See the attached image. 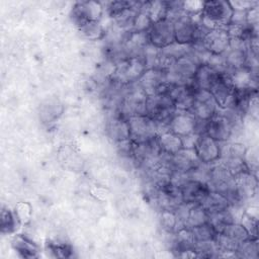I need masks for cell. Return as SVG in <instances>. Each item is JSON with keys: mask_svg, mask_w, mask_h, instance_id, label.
<instances>
[{"mask_svg": "<svg viewBox=\"0 0 259 259\" xmlns=\"http://www.w3.org/2000/svg\"><path fill=\"white\" fill-rule=\"evenodd\" d=\"M158 144L161 153L166 155H174L183 149L182 140L179 136L171 133L170 131L165 132L157 137Z\"/></svg>", "mask_w": 259, "mask_h": 259, "instance_id": "cell-27", "label": "cell"}, {"mask_svg": "<svg viewBox=\"0 0 259 259\" xmlns=\"http://www.w3.org/2000/svg\"><path fill=\"white\" fill-rule=\"evenodd\" d=\"M160 225L169 235L174 234L178 229L184 227L180 224L173 210H160Z\"/></svg>", "mask_w": 259, "mask_h": 259, "instance_id": "cell-37", "label": "cell"}, {"mask_svg": "<svg viewBox=\"0 0 259 259\" xmlns=\"http://www.w3.org/2000/svg\"><path fill=\"white\" fill-rule=\"evenodd\" d=\"M198 64L187 54L186 56L175 61L167 70V81L174 85H187L192 82Z\"/></svg>", "mask_w": 259, "mask_h": 259, "instance_id": "cell-6", "label": "cell"}, {"mask_svg": "<svg viewBox=\"0 0 259 259\" xmlns=\"http://www.w3.org/2000/svg\"><path fill=\"white\" fill-rule=\"evenodd\" d=\"M189 111L196 119L209 120L220 111V108L208 90L196 88L193 94V104Z\"/></svg>", "mask_w": 259, "mask_h": 259, "instance_id": "cell-10", "label": "cell"}, {"mask_svg": "<svg viewBox=\"0 0 259 259\" xmlns=\"http://www.w3.org/2000/svg\"><path fill=\"white\" fill-rule=\"evenodd\" d=\"M193 150L199 162L204 164H214L220 160L222 143H219L207 135L202 134L198 137Z\"/></svg>", "mask_w": 259, "mask_h": 259, "instance_id": "cell-13", "label": "cell"}, {"mask_svg": "<svg viewBox=\"0 0 259 259\" xmlns=\"http://www.w3.org/2000/svg\"><path fill=\"white\" fill-rule=\"evenodd\" d=\"M153 22L148 15L147 11L144 9H140V11L137 13L135 19H134V24H133V30L136 32H148L149 29L151 28Z\"/></svg>", "mask_w": 259, "mask_h": 259, "instance_id": "cell-39", "label": "cell"}, {"mask_svg": "<svg viewBox=\"0 0 259 259\" xmlns=\"http://www.w3.org/2000/svg\"><path fill=\"white\" fill-rule=\"evenodd\" d=\"M238 258L254 259L259 256L258 238H249L241 242L236 251Z\"/></svg>", "mask_w": 259, "mask_h": 259, "instance_id": "cell-36", "label": "cell"}, {"mask_svg": "<svg viewBox=\"0 0 259 259\" xmlns=\"http://www.w3.org/2000/svg\"><path fill=\"white\" fill-rule=\"evenodd\" d=\"M196 87L191 83L187 85H172L168 95L172 99L176 110L189 111L193 104V94Z\"/></svg>", "mask_w": 259, "mask_h": 259, "instance_id": "cell-15", "label": "cell"}, {"mask_svg": "<svg viewBox=\"0 0 259 259\" xmlns=\"http://www.w3.org/2000/svg\"><path fill=\"white\" fill-rule=\"evenodd\" d=\"M137 1H111L107 4L106 10H107V14L110 18H114L116 17L118 14H120L121 12H123L124 10L132 8L136 5Z\"/></svg>", "mask_w": 259, "mask_h": 259, "instance_id": "cell-40", "label": "cell"}, {"mask_svg": "<svg viewBox=\"0 0 259 259\" xmlns=\"http://www.w3.org/2000/svg\"><path fill=\"white\" fill-rule=\"evenodd\" d=\"M81 36L87 40H99L102 39L106 31L100 21H92L78 29Z\"/></svg>", "mask_w": 259, "mask_h": 259, "instance_id": "cell-34", "label": "cell"}, {"mask_svg": "<svg viewBox=\"0 0 259 259\" xmlns=\"http://www.w3.org/2000/svg\"><path fill=\"white\" fill-rule=\"evenodd\" d=\"M199 136H200V135L193 133V134H190V135L185 136V137H182V138L180 137L181 140H182L183 149H193Z\"/></svg>", "mask_w": 259, "mask_h": 259, "instance_id": "cell-46", "label": "cell"}, {"mask_svg": "<svg viewBox=\"0 0 259 259\" xmlns=\"http://www.w3.org/2000/svg\"><path fill=\"white\" fill-rule=\"evenodd\" d=\"M230 42V36L226 28H215L209 30L202 39V45L210 54H224Z\"/></svg>", "mask_w": 259, "mask_h": 259, "instance_id": "cell-20", "label": "cell"}, {"mask_svg": "<svg viewBox=\"0 0 259 259\" xmlns=\"http://www.w3.org/2000/svg\"><path fill=\"white\" fill-rule=\"evenodd\" d=\"M140 9L147 11L153 23L167 18L168 15V1H144Z\"/></svg>", "mask_w": 259, "mask_h": 259, "instance_id": "cell-29", "label": "cell"}, {"mask_svg": "<svg viewBox=\"0 0 259 259\" xmlns=\"http://www.w3.org/2000/svg\"><path fill=\"white\" fill-rule=\"evenodd\" d=\"M234 131L235 127L232 121L220 109V111L213 117L207 120L205 135L219 143H227L231 139Z\"/></svg>", "mask_w": 259, "mask_h": 259, "instance_id": "cell-11", "label": "cell"}, {"mask_svg": "<svg viewBox=\"0 0 259 259\" xmlns=\"http://www.w3.org/2000/svg\"><path fill=\"white\" fill-rule=\"evenodd\" d=\"M240 224L247 230L251 238H258V219H255L244 211L240 219Z\"/></svg>", "mask_w": 259, "mask_h": 259, "instance_id": "cell-42", "label": "cell"}, {"mask_svg": "<svg viewBox=\"0 0 259 259\" xmlns=\"http://www.w3.org/2000/svg\"><path fill=\"white\" fill-rule=\"evenodd\" d=\"M207 183L199 180L189 179L181 187L182 201L189 204L200 203L204 196L209 192Z\"/></svg>", "mask_w": 259, "mask_h": 259, "instance_id": "cell-21", "label": "cell"}, {"mask_svg": "<svg viewBox=\"0 0 259 259\" xmlns=\"http://www.w3.org/2000/svg\"><path fill=\"white\" fill-rule=\"evenodd\" d=\"M234 90L235 88L233 87L229 74H221L209 92L213 96L219 108L226 109L230 104Z\"/></svg>", "mask_w": 259, "mask_h": 259, "instance_id": "cell-19", "label": "cell"}, {"mask_svg": "<svg viewBox=\"0 0 259 259\" xmlns=\"http://www.w3.org/2000/svg\"><path fill=\"white\" fill-rule=\"evenodd\" d=\"M199 204L202 205V207L208 212V214L225 210L231 205L228 199L223 194L211 190L204 196Z\"/></svg>", "mask_w": 259, "mask_h": 259, "instance_id": "cell-28", "label": "cell"}, {"mask_svg": "<svg viewBox=\"0 0 259 259\" xmlns=\"http://www.w3.org/2000/svg\"><path fill=\"white\" fill-rule=\"evenodd\" d=\"M246 148L240 143H228L223 145L222 143V153L219 162L222 163L233 176L243 172L249 171L245 162Z\"/></svg>", "mask_w": 259, "mask_h": 259, "instance_id": "cell-7", "label": "cell"}, {"mask_svg": "<svg viewBox=\"0 0 259 259\" xmlns=\"http://www.w3.org/2000/svg\"><path fill=\"white\" fill-rule=\"evenodd\" d=\"M102 12L103 7L100 2L80 1L73 5L70 11V19L77 29H79L89 22L100 21Z\"/></svg>", "mask_w": 259, "mask_h": 259, "instance_id": "cell-8", "label": "cell"}, {"mask_svg": "<svg viewBox=\"0 0 259 259\" xmlns=\"http://www.w3.org/2000/svg\"><path fill=\"white\" fill-rule=\"evenodd\" d=\"M176 112V108L169 95L156 94L148 96L146 101V115L157 123L168 124Z\"/></svg>", "mask_w": 259, "mask_h": 259, "instance_id": "cell-4", "label": "cell"}, {"mask_svg": "<svg viewBox=\"0 0 259 259\" xmlns=\"http://www.w3.org/2000/svg\"><path fill=\"white\" fill-rule=\"evenodd\" d=\"M173 23L175 41L182 45L202 41L204 35L209 31L200 24V15L189 16L185 13Z\"/></svg>", "mask_w": 259, "mask_h": 259, "instance_id": "cell-2", "label": "cell"}, {"mask_svg": "<svg viewBox=\"0 0 259 259\" xmlns=\"http://www.w3.org/2000/svg\"><path fill=\"white\" fill-rule=\"evenodd\" d=\"M220 75L221 74L215 72L208 65L201 64L198 66L194 74V77L192 79V84L198 89H204L209 91L210 88L213 86V84L220 78Z\"/></svg>", "mask_w": 259, "mask_h": 259, "instance_id": "cell-25", "label": "cell"}, {"mask_svg": "<svg viewBox=\"0 0 259 259\" xmlns=\"http://www.w3.org/2000/svg\"><path fill=\"white\" fill-rule=\"evenodd\" d=\"M11 246L13 250L22 258L38 257V246L23 234H17L13 236L11 240Z\"/></svg>", "mask_w": 259, "mask_h": 259, "instance_id": "cell-24", "label": "cell"}, {"mask_svg": "<svg viewBox=\"0 0 259 259\" xmlns=\"http://www.w3.org/2000/svg\"><path fill=\"white\" fill-rule=\"evenodd\" d=\"M126 87L127 90L123 94L119 114L126 118L134 115H146V101L148 95L139 86L138 82L126 85Z\"/></svg>", "mask_w": 259, "mask_h": 259, "instance_id": "cell-5", "label": "cell"}, {"mask_svg": "<svg viewBox=\"0 0 259 259\" xmlns=\"http://www.w3.org/2000/svg\"><path fill=\"white\" fill-rule=\"evenodd\" d=\"M130 140L134 144H140L158 137L157 122L148 115H134L127 118Z\"/></svg>", "mask_w": 259, "mask_h": 259, "instance_id": "cell-9", "label": "cell"}, {"mask_svg": "<svg viewBox=\"0 0 259 259\" xmlns=\"http://www.w3.org/2000/svg\"><path fill=\"white\" fill-rule=\"evenodd\" d=\"M191 231H192V235L195 240V243L213 241L218 234V232L209 222L203 225L191 228Z\"/></svg>", "mask_w": 259, "mask_h": 259, "instance_id": "cell-38", "label": "cell"}, {"mask_svg": "<svg viewBox=\"0 0 259 259\" xmlns=\"http://www.w3.org/2000/svg\"><path fill=\"white\" fill-rule=\"evenodd\" d=\"M169 166L172 172L186 173L199 164V160L193 149H182L174 155H170Z\"/></svg>", "mask_w": 259, "mask_h": 259, "instance_id": "cell-18", "label": "cell"}, {"mask_svg": "<svg viewBox=\"0 0 259 259\" xmlns=\"http://www.w3.org/2000/svg\"><path fill=\"white\" fill-rule=\"evenodd\" d=\"M205 223H208V212L199 203L191 204L185 226L191 229Z\"/></svg>", "mask_w": 259, "mask_h": 259, "instance_id": "cell-35", "label": "cell"}, {"mask_svg": "<svg viewBox=\"0 0 259 259\" xmlns=\"http://www.w3.org/2000/svg\"><path fill=\"white\" fill-rule=\"evenodd\" d=\"M246 22L249 25L258 27L259 22V5L251 8L246 13Z\"/></svg>", "mask_w": 259, "mask_h": 259, "instance_id": "cell-45", "label": "cell"}, {"mask_svg": "<svg viewBox=\"0 0 259 259\" xmlns=\"http://www.w3.org/2000/svg\"><path fill=\"white\" fill-rule=\"evenodd\" d=\"M205 64L208 65L211 69H213L219 74H229V70H228V66H227L224 54H220V55L210 54Z\"/></svg>", "mask_w": 259, "mask_h": 259, "instance_id": "cell-41", "label": "cell"}, {"mask_svg": "<svg viewBox=\"0 0 259 259\" xmlns=\"http://www.w3.org/2000/svg\"><path fill=\"white\" fill-rule=\"evenodd\" d=\"M234 178L238 189L241 191L247 201L256 195L258 187V180L256 175L250 171H243L234 176Z\"/></svg>", "mask_w": 259, "mask_h": 259, "instance_id": "cell-26", "label": "cell"}, {"mask_svg": "<svg viewBox=\"0 0 259 259\" xmlns=\"http://www.w3.org/2000/svg\"><path fill=\"white\" fill-rule=\"evenodd\" d=\"M146 70V64L142 56L131 57L115 65L112 80L120 86L137 83Z\"/></svg>", "mask_w": 259, "mask_h": 259, "instance_id": "cell-3", "label": "cell"}, {"mask_svg": "<svg viewBox=\"0 0 259 259\" xmlns=\"http://www.w3.org/2000/svg\"><path fill=\"white\" fill-rule=\"evenodd\" d=\"M247 55H248V51L228 48V50L224 53V56L226 59L229 73L236 69L244 67L246 65Z\"/></svg>", "mask_w": 259, "mask_h": 259, "instance_id": "cell-31", "label": "cell"}, {"mask_svg": "<svg viewBox=\"0 0 259 259\" xmlns=\"http://www.w3.org/2000/svg\"><path fill=\"white\" fill-rule=\"evenodd\" d=\"M204 1L187 0L182 1V9L189 16H199L203 10Z\"/></svg>", "mask_w": 259, "mask_h": 259, "instance_id": "cell-43", "label": "cell"}, {"mask_svg": "<svg viewBox=\"0 0 259 259\" xmlns=\"http://www.w3.org/2000/svg\"><path fill=\"white\" fill-rule=\"evenodd\" d=\"M197 119L190 111H178L169 121V131L179 137H185L195 133Z\"/></svg>", "mask_w": 259, "mask_h": 259, "instance_id": "cell-16", "label": "cell"}, {"mask_svg": "<svg viewBox=\"0 0 259 259\" xmlns=\"http://www.w3.org/2000/svg\"><path fill=\"white\" fill-rule=\"evenodd\" d=\"M148 38L150 45L157 49L171 45L175 41L174 23L167 18L153 23L148 31Z\"/></svg>", "mask_w": 259, "mask_h": 259, "instance_id": "cell-12", "label": "cell"}, {"mask_svg": "<svg viewBox=\"0 0 259 259\" xmlns=\"http://www.w3.org/2000/svg\"><path fill=\"white\" fill-rule=\"evenodd\" d=\"M0 227L2 234H13L19 225V218L16 211H13L9 207L2 206L0 213Z\"/></svg>", "mask_w": 259, "mask_h": 259, "instance_id": "cell-30", "label": "cell"}, {"mask_svg": "<svg viewBox=\"0 0 259 259\" xmlns=\"http://www.w3.org/2000/svg\"><path fill=\"white\" fill-rule=\"evenodd\" d=\"M206 183L209 187V190L225 194L235 185V178L231 172L218 161L211 165Z\"/></svg>", "mask_w": 259, "mask_h": 259, "instance_id": "cell-14", "label": "cell"}, {"mask_svg": "<svg viewBox=\"0 0 259 259\" xmlns=\"http://www.w3.org/2000/svg\"><path fill=\"white\" fill-rule=\"evenodd\" d=\"M166 82H168L166 78V72L162 69L155 68L147 69L139 79L138 84L148 96H151L158 94L160 88Z\"/></svg>", "mask_w": 259, "mask_h": 259, "instance_id": "cell-17", "label": "cell"}, {"mask_svg": "<svg viewBox=\"0 0 259 259\" xmlns=\"http://www.w3.org/2000/svg\"><path fill=\"white\" fill-rule=\"evenodd\" d=\"M106 134L114 143H118L130 139V128L127 118L121 114H117L110 118L106 124Z\"/></svg>", "mask_w": 259, "mask_h": 259, "instance_id": "cell-23", "label": "cell"}, {"mask_svg": "<svg viewBox=\"0 0 259 259\" xmlns=\"http://www.w3.org/2000/svg\"><path fill=\"white\" fill-rule=\"evenodd\" d=\"M229 4L233 11H248L251 8L259 5V2L256 0H235L229 1Z\"/></svg>", "mask_w": 259, "mask_h": 259, "instance_id": "cell-44", "label": "cell"}, {"mask_svg": "<svg viewBox=\"0 0 259 259\" xmlns=\"http://www.w3.org/2000/svg\"><path fill=\"white\" fill-rule=\"evenodd\" d=\"M220 234L226 236L227 238L231 239L232 241L236 242V243H241L249 238L250 235L248 234L247 230L240 224V223H232V224H228L226 226H224L220 232Z\"/></svg>", "mask_w": 259, "mask_h": 259, "instance_id": "cell-32", "label": "cell"}, {"mask_svg": "<svg viewBox=\"0 0 259 259\" xmlns=\"http://www.w3.org/2000/svg\"><path fill=\"white\" fill-rule=\"evenodd\" d=\"M46 251L55 258H70L73 256V248L69 243L61 241H47Z\"/></svg>", "mask_w": 259, "mask_h": 259, "instance_id": "cell-33", "label": "cell"}, {"mask_svg": "<svg viewBox=\"0 0 259 259\" xmlns=\"http://www.w3.org/2000/svg\"><path fill=\"white\" fill-rule=\"evenodd\" d=\"M233 9L229 1L208 0L204 1L200 15V24L207 30L226 28L231 21Z\"/></svg>", "mask_w": 259, "mask_h": 259, "instance_id": "cell-1", "label": "cell"}, {"mask_svg": "<svg viewBox=\"0 0 259 259\" xmlns=\"http://www.w3.org/2000/svg\"><path fill=\"white\" fill-rule=\"evenodd\" d=\"M229 76L233 87L237 90L257 89L258 87V72L251 71L246 66L230 72Z\"/></svg>", "mask_w": 259, "mask_h": 259, "instance_id": "cell-22", "label": "cell"}]
</instances>
